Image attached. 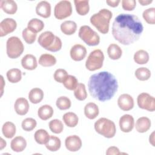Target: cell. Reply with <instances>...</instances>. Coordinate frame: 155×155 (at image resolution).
Wrapping results in <instances>:
<instances>
[{"mask_svg":"<svg viewBox=\"0 0 155 155\" xmlns=\"http://www.w3.org/2000/svg\"><path fill=\"white\" fill-rule=\"evenodd\" d=\"M143 30V27L140 19L133 14H119L113 22V36L119 43L125 45L137 41Z\"/></svg>","mask_w":155,"mask_h":155,"instance_id":"6da1fadb","label":"cell"},{"mask_svg":"<svg viewBox=\"0 0 155 155\" xmlns=\"http://www.w3.org/2000/svg\"><path fill=\"white\" fill-rule=\"evenodd\" d=\"M90 95L101 102L110 100L118 89V83L115 76L106 71L92 74L88 81Z\"/></svg>","mask_w":155,"mask_h":155,"instance_id":"7a4b0ae2","label":"cell"},{"mask_svg":"<svg viewBox=\"0 0 155 155\" xmlns=\"http://www.w3.org/2000/svg\"><path fill=\"white\" fill-rule=\"evenodd\" d=\"M113 13L110 10L102 8L97 13L93 14L90 17V21L100 33L107 34L109 31L110 22Z\"/></svg>","mask_w":155,"mask_h":155,"instance_id":"3957f363","label":"cell"},{"mask_svg":"<svg viewBox=\"0 0 155 155\" xmlns=\"http://www.w3.org/2000/svg\"><path fill=\"white\" fill-rule=\"evenodd\" d=\"M95 131L106 138H112L115 136L116 128L113 121L101 117L94 123Z\"/></svg>","mask_w":155,"mask_h":155,"instance_id":"277c9868","label":"cell"},{"mask_svg":"<svg viewBox=\"0 0 155 155\" xmlns=\"http://www.w3.org/2000/svg\"><path fill=\"white\" fill-rule=\"evenodd\" d=\"M24 47L21 40L17 36L10 37L6 42V51L7 56L11 59L19 57L23 53Z\"/></svg>","mask_w":155,"mask_h":155,"instance_id":"5b68a950","label":"cell"},{"mask_svg":"<svg viewBox=\"0 0 155 155\" xmlns=\"http://www.w3.org/2000/svg\"><path fill=\"white\" fill-rule=\"evenodd\" d=\"M79 37L88 45H97L100 42V36L88 25H82L80 27Z\"/></svg>","mask_w":155,"mask_h":155,"instance_id":"8992f818","label":"cell"},{"mask_svg":"<svg viewBox=\"0 0 155 155\" xmlns=\"http://www.w3.org/2000/svg\"><path fill=\"white\" fill-rule=\"evenodd\" d=\"M104 60V55L102 50L96 49L88 55L86 62L85 67L89 71H95L102 68Z\"/></svg>","mask_w":155,"mask_h":155,"instance_id":"52a82bcc","label":"cell"},{"mask_svg":"<svg viewBox=\"0 0 155 155\" xmlns=\"http://www.w3.org/2000/svg\"><path fill=\"white\" fill-rule=\"evenodd\" d=\"M72 13L71 4L69 1L63 0L58 2L54 8V15L58 19L61 20L69 17Z\"/></svg>","mask_w":155,"mask_h":155,"instance_id":"ba28073f","label":"cell"},{"mask_svg":"<svg viewBox=\"0 0 155 155\" xmlns=\"http://www.w3.org/2000/svg\"><path fill=\"white\" fill-rule=\"evenodd\" d=\"M137 103L140 108L151 112L155 110L154 97L147 93L139 94L137 97Z\"/></svg>","mask_w":155,"mask_h":155,"instance_id":"9c48e42d","label":"cell"},{"mask_svg":"<svg viewBox=\"0 0 155 155\" xmlns=\"http://www.w3.org/2000/svg\"><path fill=\"white\" fill-rule=\"evenodd\" d=\"M56 38V36H55L51 31H46L42 33L39 36L38 42L42 47L47 50H49L55 42Z\"/></svg>","mask_w":155,"mask_h":155,"instance_id":"30bf717a","label":"cell"},{"mask_svg":"<svg viewBox=\"0 0 155 155\" xmlns=\"http://www.w3.org/2000/svg\"><path fill=\"white\" fill-rule=\"evenodd\" d=\"M17 23L13 18H5L0 23V36L3 37L15 30Z\"/></svg>","mask_w":155,"mask_h":155,"instance_id":"8fae6325","label":"cell"},{"mask_svg":"<svg viewBox=\"0 0 155 155\" xmlns=\"http://www.w3.org/2000/svg\"><path fill=\"white\" fill-rule=\"evenodd\" d=\"M65 145L66 148L70 151H78L82 147V140L78 136L71 135L66 137Z\"/></svg>","mask_w":155,"mask_h":155,"instance_id":"7c38bea8","label":"cell"},{"mask_svg":"<svg viewBox=\"0 0 155 155\" xmlns=\"http://www.w3.org/2000/svg\"><path fill=\"white\" fill-rule=\"evenodd\" d=\"M134 127V120L130 114H124L119 119V127L124 133L131 131Z\"/></svg>","mask_w":155,"mask_h":155,"instance_id":"4fadbf2b","label":"cell"},{"mask_svg":"<svg viewBox=\"0 0 155 155\" xmlns=\"http://www.w3.org/2000/svg\"><path fill=\"white\" fill-rule=\"evenodd\" d=\"M117 105L122 110L129 111L134 107V99L133 97L128 94H122L117 99Z\"/></svg>","mask_w":155,"mask_h":155,"instance_id":"5bb4252c","label":"cell"},{"mask_svg":"<svg viewBox=\"0 0 155 155\" xmlns=\"http://www.w3.org/2000/svg\"><path fill=\"white\" fill-rule=\"evenodd\" d=\"M70 54L73 60L80 61L83 60L86 56L87 49L81 44H75L71 48Z\"/></svg>","mask_w":155,"mask_h":155,"instance_id":"9a60e30c","label":"cell"},{"mask_svg":"<svg viewBox=\"0 0 155 155\" xmlns=\"http://www.w3.org/2000/svg\"><path fill=\"white\" fill-rule=\"evenodd\" d=\"M29 104L28 101L24 97L18 98L14 104V108L16 113L20 115H25L29 110Z\"/></svg>","mask_w":155,"mask_h":155,"instance_id":"2e32d148","label":"cell"},{"mask_svg":"<svg viewBox=\"0 0 155 155\" xmlns=\"http://www.w3.org/2000/svg\"><path fill=\"white\" fill-rule=\"evenodd\" d=\"M36 12L38 15L44 18H47L51 15V5L46 1H42L39 2L36 7Z\"/></svg>","mask_w":155,"mask_h":155,"instance_id":"e0dca14e","label":"cell"},{"mask_svg":"<svg viewBox=\"0 0 155 155\" xmlns=\"http://www.w3.org/2000/svg\"><path fill=\"white\" fill-rule=\"evenodd\" d=\"M21 65L22 67L28 70H33L38 66V62L36 57L31 54L25 55L21 59Z\"/></svg>","mask_w":155,"mask_h":155,"instance_id":"ac0fdd59","label":"cell"},{"mask_svg":"<svg viewBox=\"0 0 155 155\" xmlns=\"http://www.w3.org/2000/svg\"><path fill=\"white\" fill-rule=\"evenodd\" d=\"M27 147L26 140L22 136H16L13 138L10 143V147L15 152H21Z\"/></svg>","mask_w":155,"mask_h":155,"instance_id":"d6986e66","label":"cell"},{"mask_svg":"<svg viewBox=\"0 0 155 155\" xmlns=\"http://www.w3.org/2000/svg\"><path fill=\"white\" fill-rule=\"evenodd\" d=\"M151 125V120L147 117L143 116V117H139L137 120L136 122L135 127L137 132L143 133L147 132L150 128Z\"/></svg>","mask_w":155,"mask_h":155,"instance_id":"ffe728a7","label":"cell"},{"mask_svg":"<svg viewBox=\"0 0 155 155\" xmlns=\"http://www.w3.org/2000/svg\"><path fill=\"white\" fill-rule=\"evenodd\" d=\"M0 7L5 13L9 15L15 14L18 10L17 4L13 0H1Z\"/></svg>","mask_w":155,"mask_h":155,"instance_id":"44dd1931","label":"cell"},{"mask_svg":"<svg viewBox=\"0 0 155 155\" xmlns=\"http://www.w3.org/2000/svg\"><path fill=\"white\" fill-rule=\"evenodd\" d=\"M99 110L98 106L93 102L87 104L84 107L85 116L89 119H94L99 114Z\"/></svg>","mask_w":155,"mask_h":155,"instance_id":"7402d4cb","label":"cell"},{"mask_svg":"<svg viewBox=\"0 0 155 155\" xmlns=\"http://www.w3.org/2000/svg\"><path fill=\"white\" fill-rule=\"evenodd\" d=\"M74 3L76 12L81 16H84L89 12L90 6L88 0H74Z\"/></svg>","mask_w":155,"mask_h":155,"instance_id":"603a6c76","label":"cell"},{"mask_svg":"<svg viewBox=\"0 0 155 155\" xmlns=\"http://www.w3.org/2000/svg\"><path fill=\"white\" fill-rule=\"evenodd\" d=\"M44 96V92L42 89L39 88H33L28 93V99L32 104H36L42 101Z\"/></svg>","mask_w":155,"mask_h":155,"instance_id":"cb8c5ba5","label":"cell"},{"mask_svg":"<svg viewBox=\"0 0 155 155\" xmlns=\"http://www.w3.org/2000/svg\"><path fill=\"white\" fill-rule=\"evenodd\" d=\"M53 113L54 111L52 107L49 105H44L39 108L38 110V116L41 119L46 120L52 117Z\"/></svg>","mask_w":155,"mask_h":155,"instance_id":"d4e9b609","label":"cell"},{"mask_svg":"<svg viewBox=\"0 0 155 155\" xmlns=\"http://www.w3.org/2000/svg\"><path fill=\"white\" fill-rule=\"evenodd\" d=\"M77 30V24L73 21H65L61 25V31L66 35L74 34Z\"/></svg>","mask_w":155,"mask_h":155,"instance_id":"484cf974","label":"cell"},{"mask_svg":"<svg viewBox=\"0 0 155 155\" xmlns=\"http://www.w3.org/2000/svg\"><path fill=\"white\" fill-rule=\"evenodd\" d=\"M107 53L111 59L117 60L122 56V50L118 45L116 44H111L108 47Z\"/></svg>","mask_w":155,"mask_h":155,"instance_id":"4316f807","label":"cell"},{"mask_svg":"<svg viewBox=\"0 0 155 155\" xmlns=\"http://www.w3.org/2000/svg\"><path fill=\"white\" fill-rule=\"evenodd\" d=\"M62 119L65 124L70 128L76 127L79 122V118L76 113L67 112L63 115Z\"/></svg>","mask_w":155,"mask_h":155,"instance_id":"83f0119b","label":"cell"},{"mask_svg":"<svg viewBox=\"0 0 155 155\" xmlns=\"http://www.w3.org/2000/svg\"><path fill=\"white\" fill-rule=\"evenodd\" d=\"M16 126L10 121L5 122L2 127V132L3 135L7 139L12 138L16 134Z\"/></svg>","mask_w":155,"mask_h":155,"instance_id":"f1b7e54d","label":"cell"},{"mask_svg":"<svg viewBox=\"0 0 155 155\" xmlns=\"http://www.w3.org/2000/svg\"><path fill=\"white\" fill-rule=\"evenodd\" d=\"M50 136L48 133L44 129L38 130L34 134L35 141L40 145H45L48 142Z\"/></svg>","mask_w":155,"mask_h":155,"instance_id":"f546056e","label":"cell"},{"mask_svg":"<svg viewBox=\"0 0 155 155\" xmlns=\"http://www.w3.org/2000/svg\"><path fill=\"white\" fill-rule=\"evenodd\" d=\"M56 58L50 54L44 53L41 55L39 59V64L43 67H51L56 64Z\"/></svg>","mask_w":155,"mask_h":155,"instance_id":"4dcf8cb0","label":"cell"},{"mask_svg":"<svg viewBox=\"0 0 155 155\" xmlns=\"http://www.w3.org/2000/svg\"><path fill=\"white\" fill-rule=\"evenodd\" d=\"M44 23L42 21L38 18H33L30 19L27 24V28L33 32L37 33L44 29Z\"/></svg>","mask_w":155,"mask_h":155,"instance_id":"1f68e13d","label":"cell"},{"mask_svg":"<svg viewBox=\"0 0 155 155\" xmlns=\"http://www.w3.org/2000/svg\"><path fill=\"white\" fill-rule=\"evenodd\" d=\"M133 59L137 64H145L149 61V54L144 50H139L134 53Z\"/></svg>","mask_w":155,"mask_h":155,"instance_id":"d6a6232c","label":"cell"},{"mask_svg":"<svg viewBox=\"0 0 155 155\" xmlns=\"http://www.w3.org/2000/svg\"><path fill=\"white\" fill-rule=\"evenodd\" d=\"M6 76L10 82L17 83L22 79V72L18 68H12L7 71Z\"/></svg>","mask_w":155,"mask_h":155,"instance_id":"836d02e7","label":"cell"},{"mask_svg":"<svg viewBox=\"0 0 155 155\" xmlns=\"http://www.w3.org/2000/svg\"><path fill=\"white\" fill-rule=\"evenodd\" d=\"M61 146V141L58 137L54 136H50L48 142L45 144L47 150L50 151H58Z\"/></svg>","mask_w":155,"mask_h":155,"instance_id":"e575fe53","label":"cell"},{"mask_svg":"<svg viewBox=\"0 0 155 155\" xmlns=\"http://www.w3.org/2000/svg\"><path fill=\"white\" fill-rule=\"evenodd\" d=\"M134 74L136 78L141 81H147L151 77V71L146 67L138 68L136 70Z\"/></svg>","mask_w":155,"mask_h":155,"instance_id":"d590c367","label":"cell"},{"mask_svg":"<svg viewBox=\"0 0 155 155\" xmlns=\"http://www.w3.org/2000/svg\"><path fill=\"white\" fill-rule=\"evenodd\" d=\"M74 95L76 99L79 101H84L87 97V93L84 84H78L77 87L74 90Z\"/></svg>","mask_w":155,"mask_h":155,"instance_id":"8d00e7d4","label":"cell"},{"mask_svg":"<svg viewBox=\"0 0 155 155\" xmlns=\"http://www.w3.org/2000/svg\"><path fill=\"white\" fill-rule=\"evenodd\" d=\"M48 126L51 132L55 134H59L62 133L64 130V125L62 121L57 119H53L50 121Z\"/></svg>","mask_w":155,"mask_h":155,"instance_id":"74e56055","label":"cell"},{"mask_svg":"<svg viewBox=\"0 0 155 155\" xmlns=\"http://www.w3.org/2000/svg\"><path fill=\"white\" fill-rule=\"evenodd\" d=\"M56 105L59 110H65L70 108L71 103L70 99L68 97L60 96L57 99Z\"/></svg>","mask_w":155,"mask_h":155,"instance_id":"f35d334b","label":"cell"},{"mask_svg":"<svg viewBox=\"0 0 155 155\" xmlns=\"http://www.w3.org/2000/svg\"><path fill=\"white\" fill-rule=\"evenodd\" d=\"M142 16L144 20L149 24H155V8L151 7L143 12Z\"/></svg>","mask_w":155,"mask_h":155,"instance_id":"ab89813d","label":"cell"},{"mask_svg":"<svg viewBox=\"0 0 155 155\" xmlns=\"http://www.w3.org/2000/svg\"><path fill=\"white\" fill-rule=\"evenodd\" d=\"M62 84L66 89L69 90H74L79 83L77 78L74 76L68 75Z\"/></svg>","mask_w":155,"mask_h":155,"instance_id":"60d3db41","label":"cell"},{"mask_svg":"<svg viewBox=\"0 0 155 155\" xmlns=\"http://www.w3.org/2000/svg\"><path fill=\"white\" fill-rule=\"evenodd\" d=\"M22 38L24 39V40L25 41V42L28 44H33L35 41V40L36 39V36H37L36 33L33 32L30 29H28L27 27L25 28L22 30Z\"/></svg>","mask_w":155,"mask_h":155,"instance_id":"b9f144b4","label":"cell"},{"mask_svg":"<svg viewBox=\"0 0 155 155\" xmlns=\"http://www.w3.org/2000/svg\"><path fill=\"white\" fill-rule=\"evenodd\" d=\"M37 125L36 120L31 117H27L24 119L21 124V127L24 131H32Z\"/></svg>","mask_w":155,"mask_h":155,"instance_id":"7bdbcfd3","label":"cell"},{"mask_svg":"<svg viewBox=\"0 0 155 155\" xmlns=\"http://www.w3.org/2000/svg\"><path fill=\"white\" fill-rule=\"evenodd\" d=\"M68 76V73L65 70L62 68H58L54 71L53 78L56 82L59 83H63L65 81Z\"/></svg>","mask_w":155,"mask_h":155,"instance_id":"ee69618b","label":"cell"},{"mask_svg":"<svg viewBox=\"0 0 155 155\" xmlns=\"http://www.w3.org/2000/svg\"><path fill=\"white\" fill-rule=\"evenodd\" d=\"M136 5L135 0H122V7L124 10L127 11H131L134 9Z\"/></svg>","mask_w":155,"mask_h":155,"instance_id":"f6af8a7d","label":"cell"},{"mask_svg":"<svg viewBox=\"0 0 155 155\" xmlns=\"http://www.w3.org/2000/svg\"><path fill=\"white\" fill-rule=\"evenodd\" d=\"M121 153L120 152L119 149L114 146L110 147L106 151L107 155H119Z\"/></svg>","mask_w":155,"mask_h":155,"instance_id":"bcb514c9","label":"cell"},{"mask_svg":"<svg viewBox=\"0 0 155 155\" xmlns=\"http://www.w3.org/2000/svg\"><path fill=\"white\" fill-rule=\"evenodd\" d=\"M120 0H107L106 3L111 7H117L119 4L120 3Z\"/></svg>","mask_w":155,"mask_h":155,"instance_id":"7dc6e473","label":"cell"},{"mask_svg":"<svg viewBox=\"0 0 155 155\" xmlns=\"http://www.w3.org/2000/svg\"><path fill=\"white\" fill-rule=\"evenodd\" d=\"M4 86H5V81H4L3 76L2 75H1V97L3 94Z\"/></svg>","mask_w":155,"mask_h":155,"instance_id":"c3c4849f","label":"cell"},{"mask_svg":"<svg viewBox=\"0 0 155 155\" xmlns=\"http://www.w3.org/2000/svg\"><path fill=\"white\" fill-rule=\"evenodd\" d=\"M149 142L151 144L152 146H153V147L155 146V143H154V131H153L152 133L150 135Z\"/></svg>","mask_w":155,"mask_h":155,"instance_id":"681fc988","label":"cell"},{"mask_svg":"<svg viewBox=\"0 0 155 155\" xmlns=\"http://www.w3.org/2000/svg\"><path fill=\"white\" fill-rule=\"evenodd\" d=\"M138 2L142 5L144 6V5H147L151 4L153 2V1L152 0H145H145H139Z\"/></svg>","mask_w":155,"mask_h":155,"instance_id":"f907efd6","label":"cell"},{"mask_svg":"<svg viewBox=\"0 0 155 155\" xmlns=\"http://www.w3.org/2000/svg\"><path fill=\"white\" fill-rule=\"evenodd\" d=\"M7 145L6 142L3 139V138L1 137L0 139V150H2L3 148H4Z\"/></svg>","mask_w":155,"mask_h":155,"instance_id":"816d5d0a","label":"cell"}]
</instances>
